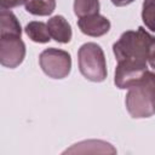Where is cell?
<instances>
[{"instance_id":"obj_1","label":"cell","mask_w":155,"mask_h":155,"mask_svg":"<svg viewBox=\"0 0 155 155\" xmlns=\"http://www.w3.org/2000/svg\"><path fill=\"white\" fill-rule=\"evenodd\" d=\"M113 52L116 61L134 59L148 62L155 52V36L143 27L137 30H127L113 45Z\"/></svg>"},{"instance_id":"obj_2","label":"cell","mask_w":155,"mask_h":155,"mask_svg":"<svg viewBox=\"0 0 155 155\" xmlns=\"http://www.w3.org/2000/svg\"><path fill=\"white\" fill-rule=\"evenodd\" d=\"M125 104L133 119L155 115V73L147 70L143 78L128 88Z\"/></svg>"},{"instance_id":"obj_3","label":"cell","mask_w":155,"mask_h":155,"mask_svg":"<svg viewBox=\"0 0 155 155\" xmlns=\"http://www.w3.org/2000/svg\"><path fill=\"white\" fill-rule=\"evenodd\" d=\"M79 70L90 81L102 82L107 78L105 56L99 45L96 42H86L78 51Z\"/></svg>"},{"instance_id":"obj_4","label":"cell","mask_w":155,"mask_h":155,"mask_svg":"<svg viewBox=\"0 0 155 155\" xmlns=\"http://www.w3.org/2000/svg\"><path fill=\"white\" fill-rule=\"evenodd\" d=\"M39 64L48 78L64 79L71 70V57L64 50L51 47L40 53Z\"/></svg>"},{"instance_id":"obj_5","label":"cell","mask_w":155,"mask_h":155,"mask_svg":"<svg viewBox=\"0 0 155 155\" xmlns=\"http://www.w3.org/2000/svg\"><path fill=\"white\" fill-rule=\"evenodd\" d=\"M148 70L147 62L134 59L117 61L114 84L120 90H126L136 85Z\"/></svg>"},{"instance_id":"obj_6","label":"cell","mask_w":155,"mask_h":155,"mask_svg":"<svg viewBox=\"0 0 155 155\" xmlns=\"http://www.w3.org/2000/svg\"><path fill=\"white\" fill-rule=\"evenodd\" d=\"M25 57V44L21 36H0V63L13 69L17 68Z\"/></svg>"},{"instance_id":"obj_7","label":"cell","mask_w":155,"mask_h":155,"mask_svg":"<svg viewBox=\"0 0 155 155\" xmlns=\"http://www.w3.org/2000/svg\"><path fill=\"white\" fill-rule=\"evenodd\" d=\"M78 25L82 34L98 38L107 34L110 29V22L107 17L96 13L86 17H81L78 19Z\"/></svg>"},{"instance_id":"obj_8","label":"cell","mask_w":155,"mask_h":155,"mask_svg":"<svg viewBox=\"0 0 155 155\" xmlns=\"http://www.w3.org/2000/svg\"><path fill=\"white\" fill-rule=\"evenodd\" d=\"M50 35L53 40L61 44H68L71 40L73 31L69 22L63 16H53L47 22Z\"/></svg>"},{"instance_id":"obj_9","label":"cell","mask_w":155,"mask_h":155,"mask_svg":"<svg viewBox=\"0 0 155 155\" xmlns=\"http://www.w3.org/2000/svg\"><path fill=\"white\" fill-rule=\"evenodd\" d=\"M21 36V23L13 12L1 8L0 11V36Z\"/></svg>"},{"instance_id":"obj_10","label":"cell","mask_w":155,"mask_h":155,"mask_svg":"<svg viewBox=\"0 0 155 155\" xmlns=\"http://www.w3.org/2000/svg\"><path fill=\"white\" fill-rule=\"evenodd\" d=\"M24 31L31 41L38 42V44H46L51 40L48 27L44 22H38V21L29 22L25 25Z\"/></svg>"},{"instance_id":"obj_11","label":"cell","mask_w":155,"mask_h":155,"mask_svg":"<svg viewBox=\"0 0 155 155\" xmlns=\"http://www.w3.org/2000/svg\"><path fill=\"white\" fill-rule=\"evenodd\" d=\"M56 8V0H27L25 10L34 16H48Z\"/></svg>"},{"instance_id":"obj_12","label":"cell","mask_w":155,"mask_h":155,"mask_svg":"<svg viewBox=\"0 0 155 155\" xmlns=\"http://www.w3.org/2000/svg\"><path fill=\"white\" fill-rule=\"evenodd\" d=\"M99 12V0H74V13L81 18Z\"/></svg>"},{"instance_id":"obj_13","label":"cell","mask_w":155,"mask_h":155,"mask_svg":"<svg viewBox=\"0 0 155 155\" xmlns=\"http://www.w3.org/2000/svg\"><path fill=\"white\" fill-rule=\"evenodd\" d=\"M142 19L148 29L155 33V0H144L142 6Z\"/></svg>"},{"instance_id":"obj_14","label":"cell","mask_w":155,"mask_h":155,"mask_svg":"<svg viewBox=\"0 0 155 155\" xmlns=\"http://www.w3.org/2000/svg\"><path fill=\"white\" fill-rule=\"evenodd\" d=\"M27 0H0V7L4 10H11L13 7L25 4Z\"/></svg>"},{"instance_id":"obj_15","label":"cell","mask_w":155,"mask_h":155,"mask_svg":"<svg viewBox=\"0 0 155 155\" xmlns=\"http://www.w3.org/2000/svg\"><path fill=\"white\" fill-rule=\"evenodd\" d=\"M134 0H111L113 5L117 6V7H122V6H126V5H130L131 2H133Z\"/></svg>"},{"instance_id":"obj_16","label":"cell","mask_w":155,"mask_h":155,"mask_svg":"<svg viewBox=\"0 0 155 155\" xmlns=\"http://www.w3.org/2000/svg\"><path fill=\"white\" fill-rule=\"evenodd\" d=\"M149 64L151 65V68H154L155 69V52L151 54V57L149 58Z\"/></svg>"}]
</instances>
